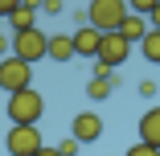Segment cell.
Masks as SVG:
<instances>
[{"instance_id":"obj_2","label":"cell","mask_w":160,"mask_h":156,"mask_svg":"<svg viewBox=\"0 0 160 156\" xmlns=\"http://www.w3.org/2000/svg\"><path fill=\"white\" fill-rule=\"evenodd\" d=\"M123 17H127L123 0H94V4H86V13H82V21L94 29V33H119Z\"/></svg>"},{"instance_id":"obj_4","label":"cell","mask_w":160,"mask_h":156,"mask_svg":"<svg viewBox=\"0 0 160 156\" xmlns=\"http://www.w3.org/2000/svg\"><path fill=\"white\" fill-rule=\"evenodd\" d=\"M127 53H132V45H127L119 33H103L99 37V53H94V78L107 74V70H115L119 62H127Z\"/></svg>"},{"instance_id":"obj_18","label":"cell","mask_w":160,"mask_h":156,"mask_svg":"<svg viewBox=\"0 0 160 156\" xmlns=\"http://www.w3.org/2000/svg\"><path fill=\"white\" fill-rule=\"evenodd\" d=\"M12 8H17V0H0V17H12Z\"/></svg>"},{"instance_id":"obj_10","label":"cell","mask_w":160,"mask_h":156,"mask_svg":"<svg viewBox=\"0 0 160 156\" xmlns=\"http://www.w3.org/2000/svg\"><path fill=\"white\" fill-rule=\"evenodd\" d=\"M119 37H123L127 45H140V41L148 37V21H144V17H132V13H127V17H123V25H119Z\"/></svg>"},{"instance_id":"obj_20","label":"cell","mask_w":160,"mask_h":156,"mask_svg":"<svg viewBox=\"0 0 160 156\" xmlns=\"http://www.w3.org/2000/svg\"><path fill=\"white\" fill-rule=\"evenodd\" d=\"M37 156H58V148H41V152H37Z\"/></svg>"},{"instance_id":"obj_12","label":"cell","mask_w":160,"mask_h":156,"mask_svg":"<svg viewBox=\"0 0 160 156\" xmlns=\"http://www.w3.org/2000/svg\"><path fill=\"white\" fill-rule=\"evenodd\" d=\"M45 58H53V62H70V58H74V45H70V37H66V33L49 37V41H45Z\"/></svg>"},{"instance_id":"obj_1","label":"cell","mask_w":160,"mask_h":156,"mask_svg":"<svg viewBox=\"0 0 160 156\" xmlns=\"http://www.w3.org/2000/svg\"><path fill=\"white\" fill-rule=\"evenodd\" d=\"M8 119H12V128H37L41 115H45V99H41V90H17V95H8Z\"/></svg>"},{"instance_id":"obj_5","label":"cell","mask_w":160,"mask_h":156,"mask_svg":"<svg viewBox=\"0 0 160 156\" xmlns=\"http://www.w3.org/2000/svg\"><path fill=\"white\" fill-rule=\"evenodd\" d=\"M29 86H33V66H25L17 58H0V90L17 95V90H29Z\"/></svg>"},{"instance_id":"obj_13","label":"cell","mask_w":160,"mask_h":156,"mask_svg":"<svg viewBox=\"0 0 160 156\" xmlns=\"http://www.w3.org/2000/svg\"><path fill=\"white\" fill-rule=\"evenodd\" d=\"M140 58L152 62V66H160V33H156V29H148V37L140 41Z\"/></svg>"},{"instance_id":"obj_3","label":"cell","mask_w":160,"mask_h":156,"mask_svg":"<svg viewBox=\"0 0 160 156\" xmlns=\"http://www.w3.org/2000/svg\"><path fill=\"white\" fill-rule=\"evenodd\" d=\"M45 33L33 25V29H25V33H12L8 37V58H17V62H25V66H33L37 58H45Z\"/></svg>"},{"instance_id":"obj_11","label":"cell","mask_w":160,"mask_h":156,"mask_svg":"<svg viewBox=\"0 0 160 156\" xmlns=\"http://www.w3.org/2000/svg\"><path fill=\"white\" fill-rule=\"evenodd\" d=\"M33 21H37V4H17V8H12V17H8L12 33H25V29H33Z\"/></svg>"},{"instance_id":"obj_7","label":"cell","mask_w":160,"mask_h":156,"mask_svg":"<svg viewBox=\"0 0 160 156\" xmlns=\"http://www.w3.org/2000/svg\"><path fill=\"white\" fill-rule=\"evenodd\" d=\"M103 136V119L94 115V111H82V115H74V123H70V140L82 148V144H94Z\"/></svg>"},{"instance_id":"obj_9","label":"cell","mask_w":160,"mask_h":156,"mask_svg":"<svg viewBox=\"0 0 160 156\" xmlns=\"http://www.w3.org/2000/svg\"><path fill=\"white\" fill-rule=\"evenodd\" d=\"M140 144L160 152V107H148L144 119H140Z\"/></svg>"},{"instance_id":"obj_19","label":"cell","mask_w":160,"mask_h":156,"mask_svg":"<svg viewBox=\"0 0 160 156\" xmlns=\"http://www.w3.org/2000/svg\"><path fill=\"white\" fill-rule=\"evenodd\" d=\"M4 53H8V37L0 33V58H4Z\"/></svg>"},{"instance_id":"obj_15","label":"cell","mask_w":160,"mask_h":156,"mask_svg":"<svg viewBox=\"0 0 160 156\" xmlns=\"http://www.w3.org/2000/svg\"><path fill=\"white\" fill-rule=\"evenodd\" d=\"M144 21H148V29H156V33H160V0H156V4H152V13H148Z\"/></svg>"},{"instance_id":"obj_8","label":"cell","mask_w":160,"mask_h":156,"mask_svg":"<svg viewBox=\"0 0 160 156\" xmlns=\"http://www.w3.org/2000/svg\"><path fill=\"white\" fill-rule=\"evenodd\" d=\"M99 37H103V33H94L90 25H78L74 33H70V45H74V58H94V53H99Z\"/></svg>"},{"instance_id":"obj_6","label":"cell","mask_w":160,"mask_h":156,"mask_svg":"<svg viewBox=\"0 0 160 156\" xmlns=\"http://www.w3.org/2000/svg\"><path fill=\"white\" fill-rule=\"evenodd\" d=\"M4 148H8V156H37V152L45 148L41 128H8Z\"/></svg>"},{"instance_id":"obj_16","label":"cell","mask_w":160,"mask_h":156,"mask_svg":"<svg viewBox=\"0 0 160 156\" xmlns=\"http://www.w3.org/2000/svg\"><path fill=\"white\" fill-rule=\"evenodd\" d=\"M58 156H78V144H74V140H62V144H58Z\"/></svg>"},{"instance_id":"obj_17","label":"cell","mask_w":160,"mask_h":156,"mask_svg":"<svg viewBox=\"0 0 160 156\" xmlns=\"http://www.w3.org/2000/svg\"><path fill=\"white\" fill-rule=\"evenodd\" d=\"M123 156H160V152H152V148H144V144H132Z\"/></svg>"},{"instance_id":"obj_14","label":"cell","mask_w":160,"mask_h":156,"mask_svg":"<svg viewBox=\"0 0 160 156\" xmlns=\"http://www.w3.org/2000/svg\"><path fill=\"white\" fill-rule=\"evenodd\" d=\"M156 90H160V86H156L152 78H144V82H140V99H156Z\"/></svg>"}]
</instances>
